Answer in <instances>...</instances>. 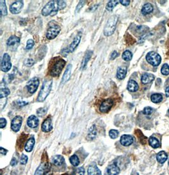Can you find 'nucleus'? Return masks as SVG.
<instances>
[{
    "instance_id": "obj_1",
    "label": "nucleus",
    "mask_w": 169,
    "mask_h": 175,
    "mask_svg": "<svg viewBox=\"0 0 169 175\" xmlns=\"http://www.w3.org/2000/svg\"><path fill=\"white\" fill-rule=\"evenodd\" d=\"M67 4L64 1H51L44 6L41 14L44 17L48 15L54 16L57 12L66 7Z\"/></svg>"
},
{
    "instance_id": "obj_2",
    "label": "nucleus",
    "mask_w": 169,
    "mask_h": 175,
    "mask_svg": "<svg viewBox=\"0 0 169 175\" xmlns=\"http://www.w3.org/2000/svg\"><path fill=\"white\" fill-rule=\"evenodd\" d=\"M66 64V61L62 58L60 57H57L53 58L51 61L50 64V75L54 77H58L62 71L65 65Z\"/></svg>"
},
{
    "instance_id": "obj_3",
    "label": "nucleus",
    "mask_w": 169,
    "mask_h": 175,
    "mask_svg": "<svg viewBox=\"0 0 169 175\" xmlns=\"http://www.w3.org/2000/svg\"><path fill=\"white\" fill-rule=\"evenodd\" d=\"M52 83H53L52 80H46L43 82V86L41 87L37 99L38 102L44 101L48 95L50 94L52 87Z\"/></svg>"
},
{
    "instance_id": "obj_4",
    "label": "nucleus",
    "mask_w": 169,
    "mask_h": 175,
    "mask_svg": "<svg viewBox=\"0 0 169 175\" xmlns=\"http://www.w3.org/2000/svg\"><path fill=\"white\" fill-rule=\"evenodd\" d=\"M118 22V17L116 15H113L107 21L106 24L104 27V35L105 36L112 35L116 29L117 24Z\"/></svg>"
},
{
    "instance_id": "obj_5",
    "label": "nucleus",
    "mask_w": 169,
    "mask_h": 175,
    "mask_svg": "<svg viewBox=\"0 0 169 175\" xmlns=\"http://www.w3.org/2000/svg\"><path fill=\"white\" fill-rule=\"evenodd\" d=\"M146 59L147 62L153 66H157L161 63V56L160 54L153 51H150L146 54Z\"/></svg>"
},
{
    "instance_id": "obj_6",
    "label": "nucleus",
    "mask_w": 169,
    "mask_h": 175,
    "mask_svg": "<svg viewBox=\"0 0 169 175\" xmlns=\"http://www.w3.org/2000/svg\"><path fill=\"white\" fill-rule=\"evenodd\" d=\"M61 31V28L59 25H52L48 28L46 32V37L50 40L54 39L55 38L57 37V35L59 34Z\"/></svg>"
},
{
    "instance_id": "obj_7",
    "label": "nucleus",
    "mask_w": 169,
    "mask_h": 175,
    "mask_svg": "<svg viewBox=\"0 0 169 175\" xmlns=\"http://www.w3.org/2000/svg\"><path fill=\"white\" fill-rule=\"evenodd\" d=\"M10 56L8 53H5L3 56L1 61V69L3 72H8L12 69V63L10 61Z\"/></svg>"
},
{
    "instance_id": "obj_8",
    "label": "nucleus",
    "mask_w": 169,
    "mask_h": 175,
    "mask_svg": "<svg viewBox=\"0 0 169 175\" xmlns=\"http://www.w3.org/2000/svg\"><path fill=\"white\" fill-rule=\"evenodd\" d=\"M113 104H114V101L112 99L109 98L105 99L100 104L99 111L102 113H108L112 109Z\"/></svg>"
},
{
    "instance_id": "obj_9",
    "label": "nucleus",
    "mask_w": 169,
    "mask_h": 175,
    "mask_svg": "<svg viewBox=\"0 0 169 175\" xmlns=\"http://www.w3.org/2000/svg\"><path fill=\"white\" fill-rule=\"evenodd\" d=\"M39 85H40V80L37 78H32L27 83V88L29 92L31 94L35 93L38 88Z\"/></svg>"
},
{
    "instance_id": "obj_10",
    "label": "nucleus",
    "mask_w": 169,
    "mask_h": 175,
    "mask_svg": "<svg viewBox=\"0 0 169 175\" xmlns=\"http://www.w3.org/2000/svg\"><path fill=\"white\" fill-rule=\"evenodd\" d=\"M22 123V118L20 116H17L12 119L11 128L14 132H17L20 130Z\"/></svg>"
},
{
    "instance_id": "obj_11",
    "label": "nucleus",
    "mask_w": 169,
    "mask_h": 175,
    "mask_svg": "<svg viewBox=\"0 0 169 175\" xmlns=\"http://www.w3.org/2000/svg\"><path fill=\"white\" fill-rule=\"evenodd\" d=\"M24 6V2L22 1H17L12 3L10 7V10L13 14H18L22 10V8Z\"/></svg>"
},
{
    "instance_id": "obj_12",
    "label": "nucleus",
    "mask_w": 169,
    "mask_h": 175,
    "mask_svg": "<svg viewBox=\"0 0 169 175\" xmlns=\"http://www.w3.org/2000/svg\"><path fill=\"white\" fill-rule=\"evenodd\" d=\"M20 38H18L17 36H15V35H12V36H11L8 39L7 42H6V45H7V46L10 48L11 47L12 49H15V50H16L17 47L19 46V44H20Z\"/></svg>"
},
{
    "instance_id": "obj_13",
    "label": "nucleus",
    "mask_w": 169,
    "mask_h": 175,
    "mask_svg": "<svg viewBox=\"0 0 169 175\" xmlns=\"http://www.w3.org/2000/svg\"><path fill=\"white\" fill-rule=\"evenodd\" d=\"M121 144L123 146L128 147L134 142V138L132 135H123L121 137Z\"/></svg>"
},
{
    "instance_id": "obj_14",
    "label": "nucleus",
    "mask_w": 169,
    "mask_h": 175,
    "mask_svg": "<svg viewBox=\"0 0 169 175\" xmlns=\"http://www.w3.org/2000/svg\"><path fill=\"white\" fill-rule=\"evenodd\" d=\"M52 128H53V126H52L51 118L50 117H48L43 121V124H42L41 130L43 132L47 133V132H50L52 130Z\"/></svg>"
},
{
    "instance_id": "obj_15",
    "label": "nucleus",
    "mask_w": 169,
    "mask_h": 175,
    "mask_svg": "<svg viewBox=\"0 0 169 175\" xmlns=\"http://www.w3.org/2000/svg\"><path fill=\"white\" fill-rule=\"evenodd\" d=\"M27 124L30 128H35L37 127L39 125V119L37 118V116L35 115H31L29 116L27 119Z\"/></svg>"
},
{
    "instance_id": "obj_16",
    "label": "nucleus",
    "mask_w": 169,
    "mask_h": 175,
    "mask_svg": "<svg viewBox=\"0 0 169 175\" xmlns=\"http://www.w3.org/2000/svg\"><path fill=\"white\" fill-rule=\"evenodd\" d=\"M88 175H102V171H100L95 163H92L88 168L87 170Z\"/></svg>"
},
{
    "instance_id": "obj_17",
    "label": "nucleus",
    "mask_w": 169,
    "mask_h": 175,
    "mask_svg": "<svg viewBox=\"0 0 169 175\" xmlns=\"http://www.w3.org/2000/svg\"><path fill=\"white\" fill-rule=\"evenodd\" d=\"M120 171H121L120 168L115 164L109 165L106 170L107 173L108 175H118L120 173Z\"/></svg>"
},
{
    "instance_id": "obj_18",
    "label": "nucleus",
    "mask_w": 169,
    "mask_h": 175,
    "mask_svg": "<svg viewBox=\"0 0 169 175\" xmlns=\"http://www.w3.org/2000/svg\"><path fill=\"white\" fill-rule=\"evenodd\" d=\"M80 40H81V35L79 34L76 35V37L74 38L73 42L70 45L69 47L68 48L69 52H70V53H73V52L76 50L77 47L78 46V45H79L80 43Z\"/></svg>"
},
{
    "instance_id": "obj_19",
    "label": "nucleus",
    "mask_w": 169,
    "mask_h": 175,
    "mask_svg": "<svg viewBox=\"0 0 169 175\" xmlns=\"http://www.w3.org/2000/svg\"><path fill=\"white\" fill-rule=\"evenodd\" d=\"M93 54V51H87L86 54L84 55V56L83 58V60L82 63H81V66H80V69L81 70H84L87 66V64L88 63V61L90 60Z\"/></svg>"
},
{
    "instance_id": "obj_20",
    "label": "nucleus",
    "mask_w": 169,
    "mask_h": 175,
    "mask_svg": "<svg viewBox=\"0 0 169 175\" xmlns=\"http://www.w3.org/2000/svg\"><path fill=\"white\" fill-rule=\"evenodd\" d=\"M139 85L137 82L134 80H130L127 84V89L129 91L135 92L139 90Z\"/></svg>"
},
{
    "instance_id": "obj_21",
    "label": "nucleus",
    "mask_w": 169,
    "mask_h": 175,
    "mask_svg": "<svg viewBox=\"0 0 169 175\" xmlns=\"http://www.w3.org/2000/svg\"><path fill=\"white\" fill-rule=\"evenodd\" d=\"M72 64H69V65L67 66L65 72L63 76L62 77V80H61V83H66L67 82H68L70 79L71 77V71H72Z\"/></svg>"
},
{
    "instance_id": "obj_22",
    "label": "nucleus",
    "mask_w": 169,
    "mask_h": 175,
    "mask_svg": "<svg viewBox=\"0 0 169 175\" xmlns=\"http://www.w3.org/2000/svg\"><path fill=\"white\" fill-rule=\"evenodd\" d=\"M153 12V6L149 3L144 4L141 9V13L143 15L150 14Z\"/></svg>"
},
{
    "instance_id": "obj_23",
    "label": "nucleus",
    "mask_w": 169,
    "mask_h": 175,
    "mask_svg": "<svg viewBox=\"0 0 169 175\" xmlns=\"http://www.w3.org/2000/svg\"><path fill=\"white\" fill-rule=\"evenodd\" d=\"M155 79V76L150 73H144L141 77V82L142 84H148Z\"/></svg>"
},
{
    "instance_id": "obj_24",
    "label": "nucleus",
    "mask_w": 169,
    "mask_h": 175,
    "mask_svg": "<svg viewBox=\"0 0 169 175\" xmlns=\"http://www.w3.org/2000/svg\"><path fill=\"white\" fill-rule=\"evenodd\" d=\"M97 135V130H96V127L95 125H93L90 127L88 131V134H87V138L89 140H93L95 139Z\"/></svg>"
},
{
    "instance_id": "obj_25",
    "label": "nucleus",
    "mask_w": 169,
    "mask_h": 175,
    "mask_svg": "<svg viewBox=\"0 0 169 175\" xmlns=\"http://www.w3.org/2000/svg\"><path fill=\"white\" fill-rule=\"evenodd\" d=\"M149 144L150 145V146L152 147L154 149H157L158 147H160V142L158 139L154 137V136H151V137H149L148 140Z\"/></svg>"
},
{
    "instance_id": "obj_26",
    "label": "nucleus",
    "mask_w": 169,
    "mask_h": 175,
    "mask_svg": "<svg viewBox=\"0 0 169 175\" xmlns=\"http://www.w3.org/2000/svg\"><path fill=\"white\" fill-rule=\"evenodd\" d=\"M35 144V140L33 137L30 138L27 140V142L25 144V150L26 152H30L32 151Z\"/></svg>"
},
{
    "instance_id": "obj_27",
    "label": "nucleus",
    "mask_w": 169,
    "mask_h": 175,
    "mask_svg": "<svg viewBox=\"0 0 169 175\" xmlns=\"http://www.w3.org/2000/svg\"><path fill=\"white\" fill-rule=\"evenodd\" d=\"M127 74V68L125 66H120L117 69V77L120 80L124 79Z\"/></svg>"
},
{
    "instance_id": "obj_28",
    "label": "nucleus",
    "mask_w": 169,
    "mask_h": 175,
    "mask_svg": "<svg viewBox=\"0 0 169 175\" xmlns=\"http://www.w3.org/2000/svg\"><path fill=\"white\" fill-rule=\"evenodd\" d=\"M65 162V159L63 156H61V155H55L52 159V163L55 166H61Z\"/></svg>"
},
{
    "instance_id": "obj_29",
    "label": "nucleus",
    "mask_w": 169,
    "mask_h": 175,
    "mask_svg": "<svg viewBox=\"0 0 169 175\" xmlns=\"http://www.w3.org/2000/svg\"><path fill=\"white\" fill-rule=\"evenodd\" d=\"M167 154L165 151H160V152H158V154L157 155V159L158 163H160V164L164 163L167 161Z\"/></svg>"
},
{
    "instance_id": "obj_30",
    "label": "nucleus",
    "mask_w": 169,
    "mask_h": 175,
    "mask_svg": "<svg viewBox=\"0 0 169 175\" xmlns=\"http://www.w3.org/2000/svg\"><path fill=\"white\" fill-rule=\"evenodd\" d=\"M27 137V135L22 134V135L20 137V138H19V139L18 140L17 148L18 149H20V151H21L22 149V147H23V145L25 144Z\"/></svg>"
},
{
    "instance_id": "obj_31",
    "label": "nucleus",
    "mask_w": 169,
    "mask_h": 175,
    "mask_svg": "<svg viewBox=\"0 0 169 175\" xmlns=\"http://www.w3.org/2000/svg\"><path fill=\"white\" fill-rule=\"evenodd\" d=\"M119 1H116V0H112V1H110L107 3L106 6V9L109 12L112 11L113 8L118 5Z\"/></svg>"
},
{
    "instance_id": "obj_32",
    "label": "nucleus",
    "mask_w": 169,
    "mask_h": 175,
    "mask_svg": "<svg viewBox=\"0 0 169 175\" xmlns=\"http://www.w3.org/2000/svg\"><path fill=\"white\" fill-rule=\"evenodd\" d=\"M163 99V96L160 94H154L151 96V100L154 103L160 102Z\"/></svg>"
},
{
    "instance_id": "obj_33",
    "label": "nucleus",
    "mask_w": 169,
    "mask_h": 175,
    "mask_svg": "<svg viewBox=\"0 0 169 175\" xmlns=\"http://www.w3.org/2000/svg\"><path fill=\"white\" fill-rule=\"evenodd\" d=\"M70 162L74 166H77L80 163L79 159V157H78L77 155L76 154H74L70 157Z\"/></svg>"
},
{
    "instance_id": "obj_34",
    "label": "nucleus",
    "mask_w": 169,
    "mask_h": 175,
    "mask_svg": "<svg viewBox=\"0 0 169 175\" xmlns=\"http://www.w3.org/2000/svg\"><path fill=\"white\" fill-rule=\"evenodd\" d=\"M122 58L123 60H125L126 61H129L130 60H131L132 58V54L130 51L127 50L123 52L122 54Z\"/></svg>"
},
{
    "instance_id": "obj_35",
    "label": "nucleus",
    "mask_w": 169,
    "mask_h": 175,
    "mask_svg": "<svg viewBox=\"0 0 169 175\" xmlns=\"http://www.w3.org/2000/svg\"><path fill=\"white\" fill-rule=\"evenodd\" d=\"M6 2L4 0H1L0 1V8H1V15L5 16L7 15V9H6Z\"/></svg>"
},
{
    "instance_id": "obj_36",
    "label": "nucleus",
    "mask_w": 169,
    "mask_h": 175,
    "mask_svg": "<svg viewBox=\"0 0 169 175\" xmlns=\"http://www.w3.org/2000/svg\"><path fill=\"white\" fill-rule=\"evenodd\" d=\"M10 94V90L8 88H2L0 90V98H5Z\"/></svg>"
},
{
    "instance_id": "obj_37",
    "label": "nucleus",
    "mask_w": 169,
    "mask_h": 175,
    "mask_svg": "<svg viewBox=\"0 0 169 175\" xmlns=\"http://www.w3.org/2000/svg\"><path fill=\"white\" fill-rule=\"evenodd\" d=\"M119 134V131L116 130H111L109 132V136L112 139H115L118 137Z\"/></svg>"
},
{
    "instance_id": "obj_38",
    "label": "nucleus",
    "mask_w": 169,
    "mask_h": 175,
    "mask_svg": "<svg viewBox=\"0 0 169 175\" xmlns=\"http://www.w3.org/2000/svg\"><path fill=\"white\" fill-rule=\"evenodd\" d=\"M161 72L164 75H167L169 74V66L167 64H164L162 67Z\"/></svg>"
},
{
    "instance_id": "obj_39",
    "label": "nucleus",
    "mask_w": 169,
    "mask_h": 175,
    "mask_svg": "<svg viewBox=\"0 0 169 175\" xmlns=\"http://www.w3.org/2000/svg\"><path fill=\"white\" fill-rule=\"evenodd\" d=\"M45 168H46L45 165H43V164L41 165V166H39V168L37 169L34 175H43L45 170Z\"/></svg>"
},
{
    "instance_id": "obj_40",
    "label": "nucleus",
    "mask_w": 169,
    "mask_h": 175,
    "mask_svg": "<svg viewBox=\"0 0 169 175\" xmlns=\"http://www.w3.org/2000/svg\"><path fill=\"white\" fill-rule=\"evenodd\" d=\"M47 112V109L46 108H39L37 110V114L39 116H44L45 115H46V113Z\"/></svg>"
},
{
    "instance_id": "obj_41",
    "label": "nucleus",
    "mask_w": 169,
    "mask_h": 175,
    "mask_svg": "<svg viewBox=\"0 0 169 175\" xmlns=\"http://www.w3.org/2000/svg\"><path fill=\"white\" fill-rule=\"evenodd\" d=\"M84 173H85V170H84V168L81 167L78 168L76 171L74 172V175H84Z\"/></svg>"
},
{
    "instance_id": "obj_42",
    "label": "nucleus",
    "mask_w": 169,
    "mask_h": 175,
    "mask_svg": "<svg viewBox=\"0 0 169 175\" xmlns=\"http://www.w3.org/2000/svg\"><path fill=\"white\" fill-rule=\"evenodd\" d=\"M34 45V41L32 39H29L27 42V46H26L25 50H31L32 47H33Z\"/></svg>"
},
{
    "instance_id": "obj_43",
    "label": "nucleus",
    "mask_w": 169,
    "mask_h": 175,
    "mask_svg": "<svg viewBox=\"0 0 169 175\" xmlns=\"http://www.w3.org/2000/svg\"><path fill=\"white\" fill-rule=\"evenodd\" d=\"M153 111V110L151 107H146L143 109V114L145 115H150L152 114Z\"/></svg>"
},
{
    "instance_id": "obj_44",
    "label": "nucleus",
    "mask_w": 169,
    "mask_h": 175,
    "mask_svg": "<svg viewBox=\"0 0 169 175\" xmlns=\"http://www.w3.org/2000/svg\"><path fill=\"white\" fill-rule=\"evenodd\" d=\"M34 63H35V61H34V60L29 59V58H28V59L25 60V61H24V64L25 66L30 67V66H32V65H33Z\"/></svg>"
},
{
    "instance_id": "obj_45",
    "label": "nucleus",
    "mask_w": 169,
    "mask_h": 175,
    "mask_svg": "<svg viewBox=\"0 0 169 175\" xmlns=\"http://www.w3.org/2000/svg\"><path fill=\"white\" fill-rule=\"evenodd\" d=\"M28 161V157L25 154H22L20 157V164L22 165H24L27 164Z\"/></svg>"
},
{
    "instance_id": "obj_46",
    "label": "nucleus",
    "mask_w": 169,
    "mask_h": 175,
    "mask_svg": "<svg viewBox=\"0 0 169 175\" xmlns=\"http://www.w3.org/2000/svg\"><path fill=\"white\" fill-rule=\"evenodd\" d=\"M85 3H86L85 1H79V3L77 5V7H76V13H78V12H79L80 11V9L83 7V6L84 5H85Z\"/></svg>"
},
{
    "instance_id": "obj_47",
    "label": "nucleus",
    "mask_w": 169,
    "mask_h": 175,
    "mask_svg": "<svg viewBox=\"0 0 169 175\" xmlns=\"http://www.w3.org/2000/svg\"><path fill=\"white\" fill-rule=\"evenodd\" d=\"M6 123H7V122H6V119L3 118L0 119V127H1V128H5L6 125Z\"/></svg>"
},
{
    "instance_id": "obj_48",
    "label": "nucleus",
    "mask_w": 169,
    "mask_h": 175,
    "mask_svg": "<svg viewBox=\"0 0 169 175\" xmlns=\"http://www.w3.org/2000/svg\"><path fill=\"white\" fill-rule=\"evenodd\" d=\"M119 53H117V52L116 51H114L112 53L111 57H110V58H111V60H115L117 57L119 56Z\"/></svg>"
},
{
    "instance_id": "obj_49",
    "label": "nucleus",
    "mask_w": 169,
    "mask_h": 175,
    "mask_svg": "<svg viewBox=\"0 0 169 175\" xmlns=\"http://www.w3.org/2000/svg\"><path fill=\"white\" fill-rule=\"evenodd\" d=\"M17 104L20 106V107H22V106H24L25 105L27 104V102H26L25 101H22V100H18V101L17 102Z\"/></svg>"
},
{
    "instance_id": "obj_50",
    "label": "nucleus",
    "mask_w": 169,
    "mask_h": 175,
    "mask_svg": "<svg viewBox=\"0 0 169 175\" xmlns=\"http://www.w3.org/2000/svg\"><path fill=\"white\" fill-rule=\"evenodd\" d=\"M130 2H131L130 1H124V0H121V1H120V3L123 6H128Z\"/></svg>"
},
{
    "instance_id": "obj_51",
    "label": "nucleus",
    "mask_w": 169,
    "mask_h": 175,
    "mask_svg": "<svg viewBox=\"0 0 169 175\" xmlns=\"http://www.w3.org/2000/svg\"><path fill=\"white\" fill-rule=\"evenodd\" d=\"M8 151L6 149H3V147L0 148V153H1V155H6V153H7Z\"/></svg>"
},
{
    "instance_id": "obj_52",
    "label": "nucleus",
    "mask_w": 169,
    "mask_h": 175,
    "mask_svg": "<svg viewBox=\"0 0 169 175\" xmlns=\"http://www.w3.org/2000/svg\"><path fill=\"white\" fill-rule=\"evenodd\" d=\"M10 164H11L12 166H15V165H17V159H15V158H13L12 160L10 162Z\"/></svg>"
},
{
    "instance_id": "obj_53",
    "label": "nucleus",
    "mask_w": 169,
    "mask_h": 175,
    "mask_svg": "<svg viewBox=\"0 0 169 175\" xmlns=\"http://www.w3.org/2000/svg\"><path fill=\"white\" fill-rule=\"evenodd\" d=\"M165 94L167 97H169V86L167 87L166 89H165Z\"/></svg>"
},
{
    "instance_id": "obj_54",
    "label": "nucleus",
    "mask_w": 169,
    "mask_h": 175,
    "mask_svg": "<svg viewBox=\"0 0 169 175\" xmlns=\"http://www.w3.org/2000/svg\"><path fill=\"white\" fill-rule=\"evenodd\" d=\"M168 164H169V158H168Z\"/></svg>"
},
{
    "instance_id": "obj_55",
    "label": "nucleus",
    "mask_w": 169,
    "mask_h": 175,
    "mask_svg": "<svg viewBox=\"0 0 169 175\" xmlns=\"http://www.w3.org/2000/svg\"><path fill=\"white\" fill-rule=\"evenodd\" d=\"M168 27H169V23H168Z\"/></svg>"
},
{
    "instance_id": "obj_56",
    "label": "nucleus",
    "mask_w": 169,
    "mask_h": 175,
    "mask_svg": "<svg viewBox=\"0 0 169 175\" xmlns=\"http://www.w3.org/2000/svg\"><path fill=\"white\" fill-rule=\"evenodd\" d=\"M168 113H169V109H168Z\"/></svg>"
}]
</instances>
